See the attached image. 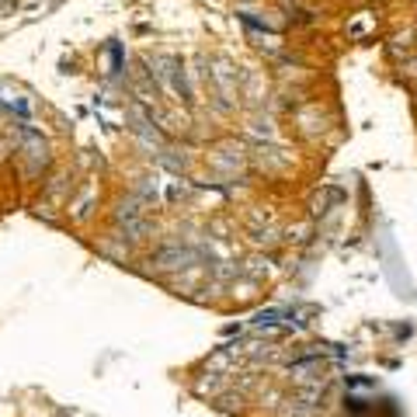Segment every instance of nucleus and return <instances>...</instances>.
Segmentation results:
<instances>
[{"instance_id":"3","label":"nucleus","mask_w":417,"mask_h":417,"mask_svg":"<svg viewBox=\"0 0 417 417\" xmlns=\"http://www.w3.org/2000/svg\"><path fill=\"white\" fill-rule=\"evenodd\" d=\"M323 372H327V365H323L320 358H309V361H296V365H293V376H296L299 383H309V379H323Z\"/></svg>"},{"instance_id":"1","label":"nucleus","mask_w":417,"mask_h":417,"mask_svg":"<svg viewBox=\"0 0 417 417\" xmlns=\"http://www.w3.org/2000/svg\"><path fill=\"white\" fill-rule=\"evenodd\" d=\"M195 257H198L195 250H181V247H164V250L157 254V264H160V268H188V264H191Z\"/></svg>"},{"instance_id":"2","label":"nucleus","mask_w":417,"mask_h":417,"mask_svg":"<svg viewBox=\"0 0 417 417\" xmlns=\"http://www.w3.org/2000/svg\"><path fill=\"white\" fill-rule=\"evenodd\" d=\"M25 157L32 160V171H39V167L46 164V143H42L32 129H25Z\"/></svg>"}]
</instances>
